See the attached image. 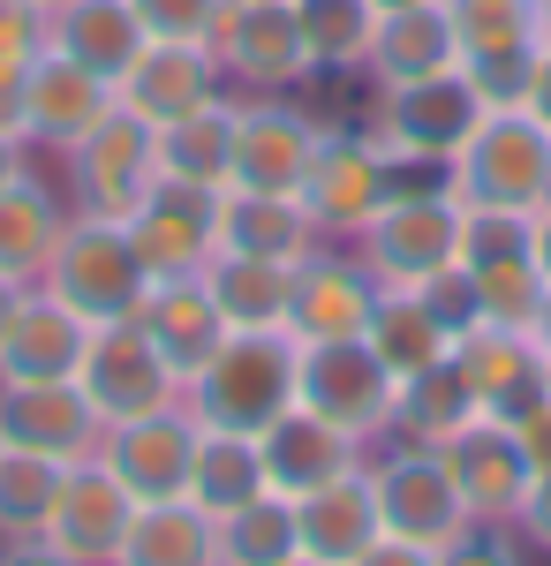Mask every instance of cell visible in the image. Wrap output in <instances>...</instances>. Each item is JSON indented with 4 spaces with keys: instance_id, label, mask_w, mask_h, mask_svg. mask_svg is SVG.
Returning <instances> with one entry per match:
<instances>
[{
    "instance_id": "obj_25",
    "label": "cell",
    "mask_w": 551,
    "mask_h": 566,
    "mask_svg": "<svg viewBox=\"0 0 551 566\" xmlns=\"http://www.w3.org/2000/svg\"><path fill=\"white\" fill-rule=\"evenodd\" d=\"M295 528H302V552H310V559H325V566L363 559V552L385 536L371 461L347 469V476H333V483H318V491H302L295 499Z\"/></svg>"
},
{
    "instance_id": "obj_30",
    "label": "cell",
    "mask_w": 551,
    "mask_h": 566,
    "mask_svg": "<svg viewBox=\"0 0 551 566\" xmlns=\"http://www.w3.org/2000/svg\"><path fill=\"white\" fill-rule=\"evenodd\" d=\"M197 280L212 287L219 317H227L235 333H272V325H288L295 264H280V258H242V250H212V264H205Z\"/></svg>"
},
{
    "instance_id": "obj_45",
    "label": "cell",
    "mask_w": 551,
    "mask_h": 566,
    "mask_svg": "<svg viewBox=\"0 0 551 566\" xmlns=\"http://www.w3.org/2000/svg\"><path fill=\"white\" fill-rule=\"evenodd\" d=\"M513 438H521L529 469H537V476H551V392L537 400V408H521V416H513Z\"/></svg>"
},
{
    "instance_id": "obj_34",
    "label": "cell",
    "mask_w": 551,
    "mask_h": 566,
    "mask_svg": "<svg viewBox=\"0 0 551 566\" xmlns=\"http://www.w3.org/2000/svg\"><path fill=\"white\" fill-rule=\"evenodd\" d=\"M61 227H69V205H61L39 175L8 181V189H0V272H15V280L39 287V272L53 264Z\"/></svg>"
},
{
    "instance_id": "obj_29",
    "label": "cell",
    "mask_w": 551,
    "mask_h": 566,
    "mask_svg": "<svg viewBox=\"0 0 551 566\" xmlns=\"http://www.w3.org/2000/svg\"><path fill=\"white\" fill-rule=\"evenodd\" d=\"M159 144V181H181V189H227V167H235V91H219L212 106L181 114L167 129H152Z\"/></svg>"
},
{
    "instance_id": "obj_20",
    "label": "cell",
    "mask_w": 551,
    "mask_h": 566,
    "mask_svg": "<svg viewBox=\"0 0 551 566\" xmlns=\"http://www.w3.org/2000/svg\"><path fill=\"white\" fill-rule=\"evenodd\" d=\"M122 227H128V242H136V258H144L152 280H189V272H205L212 250H219L212 189H181V181H159Z\"/></svg>"
},
{
    "instance_id": "obj_12",
    "label": "cell",
    "mask_w": 551,
    "mask_h": 566,
    "mask_svg": "<svg viewBox=\"0 0 551 566\" xmlns=\"http://www.w3.org/2000/svg\"><path fill=\"white\" fill-rule=\"evenodd\" d=\"M61 167H69V212L128 219L152 189H159V144H152V122H136V114H106V122H98Z\"/></svg>"
},
{
    "instance_id": "obj_19",
    "label": "cell",
    "mask_w": 551,
    "mask_h": 566,
    "mask_svg": "<svg viewBox=\"0 0 551 566\" xmlns=\"http://www.w3.org/2000/svg\"><path fill=\"white\" fill-rule=\"evenodd\" d=\"M454 370L468 378V392H476V408L484 416H521V408H537L544 400V348L529 340V333H513V325H461L454 333Z\"/></svg>"
},
{
    "instance_id": "obj_37",
    "label": "cell",
    "mask_w": 551,
    "mask_h": 566,
    "mask_svg": "<svg viewBox=\"0 0 551 566\" xmlns=\"http://www.w3.org/2000/svg\"><path fill=\"white\" fill-rule=\"evenodd\" d=\"M295 552H302V528L288 491H264L250 506L219 514V566H288Z\"/></svg>"
},
{
    "instance_id": "obj_38",
    "label": "cell",
    "mask_w": 551,
    "mask_h": 566,
    "mask_svg": "<svg viewBox=\"0 0 551 566\" xmlns=\"http://www.w3.org/2000/svg\"><path fill=\"white\" fill-rule=\"evenodd\" d=\"M61 476H69V461L23 453V446H0V544L39 536L45 514H53V499H61Z\"/></svg>"
},
{
    "instance_id": "obj_2",
    "label": "cell",
    "mask_w": 551,
    "mask_h": 566,
    "mask_svg": "<svg viewBox=\"0 0 551 566\" xmlns=\"http://www.w3.org/2000/svg\"><path fill=\"white\" fill-rule=\"evenodd\" d=\"M355 258L371 264L378 287H424L438 272L461 264V197L446 189V175L401 181L378 205V219L355 234Z\"/></svg>"
},
{
    "instance_id": "obj_31",
    "label": "cell",
    "mask_w": 551,
    "mask_h": 566,
    "mask_svg": "<svg viewBox=\"0 0 551 566\" xmlns=\"http://www.w3.org/2000/svg\"><path fill=\"white\" fill-rule=\"evenodd\" d=\"M272 476H264V446L257 431H212V423H197V461H189V506H205V514H235V506H250L264 499Z\"/></svg>"
},
{
    "instance_id": "obj_11",
    "label": "cell",
    "mask_w": 551,
    "mask_h": 566,
    "mask_svg": "<svg viewBox=\"0 0 551 566\" xmlns=\"http://www.w3.org/2000/svg\"><path fill=\"white\" fill-rule=\"evenodd\" d=\"M371 483H378L385 536H408V544L438 552V544H454L468 528V499H461V483H454L438 446H393V453H378Z\"/></svg>"
},
{
    "instance_id": "obj_46",
    "label": "cell",
    "mask_w": 551,
    "mask_h": 566,
    "mask_svg": "<svg viewBox=\"0 0 551 566\" xmlns=\"http://www.w3.org/2000/svg\"><path fill=\"white\" fill-rule=\"evenodd\" d=\"M513 536H521L529 552H551V476L529 483V499H521V514H513Z\"/></svg>"
},
{
    "instance_id": "obj_1",
    "label": "cell",
    "mask_w": 551,
    "mask_h": 566,
    "mask_svg": "<svg viewBox=\"0 0 551 566\" xmlns=\"http://www.w3.org/2000/svg\"><path fill=\"white\" fill-rule=\"evenodd\" d=\"M295 386H302V340L288 325L272 333H227L219 355L181 386V408L212 431H264L295 408Z\"/></svg>"
},
{
    "instance_id": "obj_51",
    "label": "cell",
    "mask_w": 551,
    "mask_h": 566,
    "mask_svg": "<svg viewBox=\"0 0 551 566\" xmlns=\"http://www.w3.org/2000/svg\"><path fill=\"white\" fill-rule=\"evenodd\" d=\"M23 295H31V280H15V272H0V333H8V317L23 310Z\"/></svg>"
},
{
    "instance_id": "obj_43",
    "label": "cell",
    "mask_w": 551,
    "mask_h": 566,
    "mask_svg": "<svg viewBox=\"0 0 551 566\" xmlns=\"http://www.w3.org/2000/svg\"><path fill=\"white\" fill-rule=\"evenodd\" d=\"M144 39H189V45H212V23L227 0H128Z\"/></svg>"
},
{
    "instance_id": "obj_13",
    "label": "cell",
    "mask_w": 551,
    "mask_h": 566,
    "mask_svg": "<svg viewBox=\"0 0 551 566\" xmlns=\"http://www.w3.org/2000/svg\"><path fill=\"white\" fill-rule=\"evenodd\" d=\"M15 106H23V144H39V151H53V159H69L106 114H122V91L106 84L98 69L69 61L61 45H45L39 61L23 69Z\"/></svg>"
},
{
    "instance_id": "obj_44",
    "label": "cell",
    "mask_w": 551,
    "mask_h": 566,
    "mask_svg": "<svg viewBox=\"0 0 551 566\" xmlns=\"http://www.w3.org/2000/svg\"><path fill=\"white\" fill-rule=\"evenodd\" d=\"M430 566H521V536L507 522H468L454 544H438Z\"/></svg>"
},
{
    "instance_id": "obj_17",
    "label": "cell",
    "mask_w": 551,
    "mask_h": 566,
    "mask_svg": "<svg viewBox=\"0 0 551 566\" xmlns=\"http://www.w3.org/2000/svg\"><path fill=\"white\" fill-rule=\"evenodd\" d=\"M128 522H136V499L122 491V476H114L98 453H84V461H69L61 499H53V514H45L39 536L53 544V552L84 559V566H114Z\"/></svg>"
},
{
    "instance_id": "obj_5",
    "label": "cell",
    "mask_w": 551,
    "mask_h": 566,
    "mask_svg": "<svg viewBox=\"0 0 551 566\" xmlns=\"http://www.w3.org/2000/svg\"><path fill=\"white\" fill-rule=\"evenodd\" d=\"M416 175H438V167H401L371 129L333 122L325 144H318V159H310V175H302V212L318 219V234L355 242V234L378 219L385 197H393L401 181H416Z\"/></svg>"
},
{
    "instance_id": "obj_6",
    "label": "cell",
    "mask_w": 551,
    "mask_h": 566,
    "mask_svg": "<svg viewBox=\"0 0 551 566\" xmlns=\"http://www.w3.org/2000/svg\"><path fill=\"white\" fill-rule=\"evenodd\" d=\"M325 114H310L295 91H235V167L227 189H272L302 197V175L325 144Z\"/></svg>"
},
{
    "instance_id": "obj_53",
    "label": "cell",
    "mask_w": 551,
    "mask_h": 566,
    "mask_svg": "<svg viewBox=\"0 0 551 566\" xmlns=\"http://www.w3.org/2000/svg\"><path fill=\"white\" fill-rule=\"evenodd\" d=\"M537 39L551 45V0H537Z\"/></svg>"
},
{
    "instance_id": "obj_23",
    "label": "cell",
    "mask_w": 551,
    "mask_h": 566,
    "mask_svg": "<svg viewBox=\"0 0 551 566\" xmlns=\"http://www.w3.org/2000/svg\"><path fill=\"white\" fill-rule=\"evenodd\" d=\"M91 348V317L69 310L61 295L31 287L23 310L0 333V386H39V378H76V363Z\"/></svg>"
},
{
    "instance_id": "obj_15",
    "label": "cell",
    "mask_w": 551,
    "mask_h": 566,
    "mask_svg": "<svg viewBox=\"0 0 551 566\" xmlns=\"http://www.w3.org/2000/svg\"><path fill=\"white\" fill-rule=\"evenodd\" d=\"M438 453H446V469H454V483H461L468 522H507L513 528L537 469H529V453H521V438H513L507 416H468Z\"/></svg>"
},
{
    "instance_id": "obj_39",
    "label": "cell",
    "mask_w": 551,
    "mask_h": 566,
    "mask_svg": "<svg viewBox=\"0 0 551 566\" xmlns=\"http://www.w3.org/2000/svg\"><path fill=\"white\" fill-rule=\"evenodd\" d=\"M468 287H476V317L484 325H513V333H529L537 325V303H544V264L537 258H491V264H461Z\"/></svg>"
},
{
    "instance_id": "obj_9",
    "label": "cell",
    "mask_w": 551,
    "mask_h": 566,
    "mask_svg": "<svg viewBox=\"0 0 551 566\" xmlns=\"http://www.w3.org/2000/svg\"><path fill=\"white\" fill-rule=\"evenodd\" d=\"M76 386L98 408V423H128V416H152V408H174L181 400V378L174 363L152 348V333L136 317H106L91 325V348L76 363Z\"/></svg>"
},
{
    "instance_id": "obj_47",
    "label": "cell",
    "mask_w": 551,
    "mask_h": 566,
    "mask_svg": "<svg viewBox=\"0 0 551 566\" xmlns=\"http://www.w3.org/2000/svg\"><path fill=\"white\" fill-rule=\"evenodd\" d=\"M347 566H430V552H424V544H408V536H378L363 559H347Z\"/></svg>"
},
{
    "instance_id": "obj_35",
    "label": "cell",
    "mask_w": 551,
    "mask_h": 566,
    "mask_svg": "<svg viewBox=\"0 0 551 566\" xmlns=\"http://www.w3.org/2000/svg\"><path fill=\"white\" fill-rule=\"evenodd\" d=\"M363 340L385 355L393 378H408V370H424V363H438V355L454 348V325H446L416 287H378V310H371Z\"/></svg>"
},
{
    "instance_id": "obj_16",
    "label": "cell",
    "mask_w": 551,
    "mask_h": 566,
    "mask_svg": "<svg viewBox=\"0 0 551 566\" xmlns=\"http://www.w3.org/2000/svg\"><path fill=\"white\" fill-rule=\"evenodd\" d=\"M122 114L136 122H152V129H167L181 114H197V106H212L219 91H227V69H219L212 45H189V39H144V53L122 69Z\"/></svg>"
},
{
    "instance_id": "obj_4",
    "label": "cell",
    "mask_w": 551,
    "mask_h": 566,
    "mask_svg": "<svg viewBox=\"0 0 551 566\" xmlns=\"http://www.w3.org/2000/svg\"><path fill=\"white\" fill-rule=\"evenodd\" d=\"M39 287L61 295L69 310H84L91 325H106V317H136L152 272H144V258H136V242H128L122 219L69 212L61 242H53V264L39 272Z\"/></svg>"
},
{
    "instance_id": "obj_27",
    "label": "cell",
    "mask_w": 551,
    "mask_h": 566,
    "mask_svg": "<svg viewBox=\"0 0 551 566\" xmlns=\"http://www.w3.org/2000/svg\"><path fill=\"white\" fill-rule=\"evenodd\" d=\"M212 234H219V250L280 258V264L310 258V250L325 242L318 219L302 212V197H272V189H219L212 197Z\"/></svg>"
},
{
    "instance_id": "obj_54",
    "label": "cell",
    "mask_w": 551,
    "mask_h": 566,
    "mask_svg": "<svg viewBox=\"0 0 551 566\" xmlns=\"http://www.w3.org/2000/svg\"><path fill=\"white\" fill-rule=\"evenodd\" d=\"M288 566H325V559H310V552H295V559H288Z\"/></svg>"
},
{
    "instance_id": "obj_10",
    "label": "cell",
    "mask_w": 551,
    "mask_h": 566,
    "mask_svg": "<svg viewBox=\"0 0 551 566\" xmlns=\"http://www.w3.org/2000/svg\"><path fill=\"white\" fill-rule=\"evenodd\" d=\"M393 392H401V378L385 370V355L371 348L363 333H355V340H318V348H302L295 400L318 408V416H333L340 431H355L363 446L393 438Z\"/></svg>"
},
{
    "instance_id": "obj_21",
    "label": "cell",
    "mask_w": 551,
    "mask_h": 566,
    "mask_svg": "<svg viewBox=\"0 0 551 566\" xmlns=\"http://www.w3.org/2000/svg\"><path fill=\"white\" fill-rule=\"evenodd\" d=\"M98 408L84 400L76 378H39V386H0V446L53 453V461H84L98 453Z\"/></svg>"
},
{
    "instance_id": "obj_3",
    "label": "cell",
    "mask_w": 551,
    "mask_h": 566,
    "mask_svg": "<svg viewBox=\"0 0 551 566\" xmlns=\"http://www.w3.org/2000/svg\"><path fill=\"white\" fill-rule=\"evenodd\" d=\"M446 189L461 205H491V212H537L551 205V129L537 114H484L468 144L446 159Z\"/></svg>"
},
{
    "instance_id": "obj_14",
    "label": "cell",
    "mask_w": 551,
    "mask_h": 566,
    "mask_svg": "<svg viewBox=\"0 0 551 566\" xmlns=\"http://www.w3.org/2000/svg\"><path fill=\"white\" fill-rule=\"evenodd\" d=\"M98 461L122 476V491L136 506L181 499V491H189V461H197V416L174 400V408H152V416L106 423V431H98Z\"/></svg>"
},
{
    "instance_id": "obj_55",
    "label": "cell",
    "mask_w": 551,
    "mask_h": 566,
    "mask_svg": "<svg viewBox=\"0 0 551 566\" xmlns=\"http://www.w3.org/2000/svg\"><path fill=\"white\" fill-rule=\"evenodd\" d=\"M31 8H45V15H53V8H61V0H31Z\"/></svg>"
},
{
    "instance_id": "obj_42",
    "label": "cell",
    "mask_w": 551,
    "mask_h": 566,
    "mask_svg": "<svg viewBox=\"0 0 551 566\" xmlns=\"http://www.w3.org/2000/svg\"><path fill=\"white\" fill-rule=\"evenodd\" d=\"M491 258H529V212L461 205V264H491Z\"/></svg>"
},
{
    "instance_id": "obj_49",
    "label": "cell",
    "mask_w": 551,
    "mask_h": 566,
    "mask_svg": "<svg viewBox=\"0 0 551 566\" xmlns=\"http://www.w3.org/2000/svg\"><path fill=\"white\" fill-rule=\"evenodd\" d=\"M0 566H84V559H69V552H53L45 536H23V544H0Z\"/></svg>"
},
{
    "instance_id": "obj_56",
    "label": "cell",
    "mask_w": 551,
    "mask_h": 566,
    "mask_svg": "<svg viewBox=\"0 0 551 566\" xmlns=\"http://www.w3.org/2000/svg\"><path fill=\"white\" fill-rule=\"evenodd\" d=\"M378 8H416V0H378Z\"/></svg>"
},
{
    "instance_id": "obj_48",
    "label": "cell",
    "mask_w": 551,
    "mask_h": 566,
    "mask_svg": "<svg viewBox=\"0 0 551 566\" xmlns=\"http://www.w3.org/2000/svg\"><path fill=\"white\" fill-rule=\"evenodd\" d=\"M521 114H537L551 129V45L537 39V69H529V98H521Z\"/></svg>"
},
{
    "instance_id": "obj_50",
    "label": "cell",
    "mask_w": 551,
    "mask_h": 566,
    "mask_svg": "<svg viewBox=\"0 0 551 566\" xmlns=\"http://www.w3.org/2000/svg\"><path fill=\"white\" fill-rule=\"evenodd\" d=\"M23 151H31L23 136H8V129H0V189H8V181H23V175H31V167H23Z\"/></svg>"
},
{
    "instance_id": "obj_40",
    "label": "cell",
    "mask_w": 551,
    "mask_h": 566,
    "mask_svg": "<svg viewBox=\"0 0 551 566\" xmlns=\"http://www.w3.org/2000/svg\"><path fill=\"white\" fill-rule=\"evenodd\" d=\"M454 39L468 53H507V45H537V0H446Z\"/></svg>"
},
{
    "instance_id": "obj_57",
    "label": "cell",
    "mask_w": 551,
    "mask_h": 566,
    "mask_svg": "<svg viewBox=\"0 0 551 566\" xmlns=\"http://www.w3.org/2000/svg\"><path fill=\"white\" fill-rule=\"evenodd\" d=\"M544 392H551V363H544Z\"/></svg>"
},
{
    "instance_id": "obj_26",
    "label": "cell",
    "mask_w": 551,
    "mask_h": 566,
    "mask_svg": "<svg viewBox=\"0 0 551 566\" xmlns=\"http://www.w3.org/2000/svg\"><path fill=\"white\" fill-rule=\"evenodd\" d=\"M461 69V39L446 0H416V8H378V39L363 76L371 84H424V76H454Z\"/></svg>"
},
{
    "instance_id": "obj_22",
    "label": "cell",
    "mask_w": 551,
    "mask_h": 566,
    "mask_svg": "<svg viewBox=\"0 0 551 566\" xmlns=\"http://www.w3.org/2000/svg\"><path fill=\"white\" fill-rule=\"evenodd\" d=\"M257 446H264V476H272V491H288V499H302V491H318V483H333V476H347V469L371 461L363 438L340 431L333 416H318V408H302V400L280 416V423H264Z\"/></svg>"
},
{
    "instance_id": "obj_8",
    "label": "cell",
    "mask_w": 551,
    "mask_h": 566,
    "mask_svg": "<svg viewBox=\"0 0 551 566\" xmlns=\"http://www.w3.org/2000/svg\"><path fill=\"white\" fill-rule=\"evenodd\" d=\"M212 53L227 69V91H295L318 76L295 0H227L212 23Z\"/></svg>"
},
{
    "instance_id": "obj_28",
    "label": "cell",
    "mask_w": 551,
    "mask_h": 566,
    "mask_svg": "<svg viewBox=\"0 0 551 566\" xmlns=\"http://www.w3.org/2000/svg\"><path fill=\"white\" fill-rule=\"evenodd\" d=\"M45 45H61L69 61L98 69L106 84H122V69L144 53V23L128 0H61L45 15Z\"/></svg>"
},
{
    "instance_id": "obj_33",
    "label": "cell",
    "mask_w": 551,
    "mask_h": 566,
    "mask_svg": "<svg viewBox=\"0 0 551 566\" xmlns=\"http://www.w3.org/2000/svg\"><path fill=\"white\" fill-rule=\"evenodd\" d=\"M468 416H484V408H476L468 378L454 370V355H438L424 370H408L393 392V446H446Z\"/></svg>"
},
{
    "instance_id": "obj_18",
    "label": "cell",
    "mask_w": 551,
    "mask_h": 566,
    "mask_svg": "<svg viewBox=\"0 0 551 566\" xmlns=\"http://www.w3.org/2000/svg\"><path fill=\"white\" fill-rule=\"evenodd\" d=\"M371 310H378V280H371L363 258H340L325 242H318L310 258H295L288 333H295L302 348H318V340H355V333L371 325Z\"/></svg>"
},
{
    "instance_id": "obj_52",
    "label": "cell",
    "mask_w": 551,
    "mask_h": 566,
    "mask_svg": "<svg viewBox=\"0 0 551 566\" xmlns=\"http://www.w3.org/2000/svg\"><path fill=\"white\" fill-rule=\"evenodd\" d=\"M529 340L544 348V363H551V287H544V303H537V325H529Z\"/></svg>"
},
{
    "instance_id": "obj_41",
    "label": "cell",
    "mask_w": 551,
    "mask_h": 566,
    "mask_svg": "<svg viewBox=\"0 0 551 566\" xmlns=\"http://www.w3.org/2000/svg\"><path fill=\"white\" fill-rule=\"evenodd\" d=\"M529 69H537V45H507V53H468L461 76L468 91L484 98V114H507L529 98Z\"/></svg>"
},
{
    "instance_id": "obj_7",
    "label": "cell",
    "mask_w": 551,
    "mask_h": 566,
    "mask_svg": "<svg viewBox=\"0 0 551 566\" xmlns=\"http://www.w3.org/2000/svg\"><path fill=\"white\" fill-rule=\"evenodd\" d=\"M476 122H484V98H476L468 76L454 69V76H424V84H378L363 129L378 136L401 167H438V175H446V159L468 144Z\"/></svg>"
},
{
    "instance_id": "obj_24",
    "label": "cell",
    "mask_w": 551,
    "mask_h": 566,
    "mask_svg": "<svg viewBox=\"0 0 551 566\" xmlns=\"http://www.w3.org/2000/svg\"><path fill=\"white\" fill-rule=\"evenodd\" d=\"M136 325L152 333V348L174 363V378L189 386L205 363L219 355V340L235 333L227 317H219V303H212V287L189 272V280H152L144 287V303H136Z\"/></svg>"
},
{
    "instance_id": "obj_32",
    "label": "cell",
    "mask_w": 551,
    "mask_h": 566,
    "mask_svg": "<svg viewBox=\"0 0 551 566\" xmlns=\"http://www.w3.org/2000/svg\"><path fill=\"white\" fill-rule=\"evenodd\" d=\"M114 566H219V522L189 499H152L136 506Z\"/></svg>"
},
{
    "instance_id": "obj_36",
    "label": "cell",
    "mask_w": 551,
    "mask_h": 566,
    "mask_svg": "<svg viewBox=\"0 0 551 566\" xmlns=\"http://www.w3.org/2000/svg\"><path fill=\"white\" fill-rule=\"evenodd\" d=\"M295 15L318 76H363L371 39H378V0H295Z\"/></svg>"
}]
</instances>
